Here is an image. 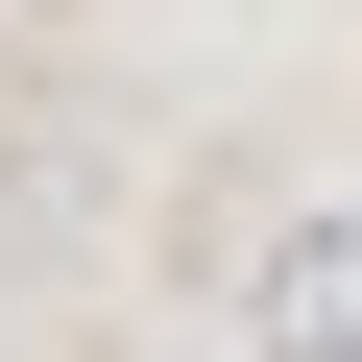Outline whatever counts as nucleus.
I'll return each mask as SVG.
<instances>
[{"label":"nucleus","mask_w":362,"mask_h":362,"mask_svg":"<svg viewBox=\"0 0 362 362\" xmlns=\"http://www.w3.org/2000/svg\"><path fill=\"white\" fill-rule=\"evenodd\" d=\"M290 362H362V242H290V314H266Z\"/></svg>","instance_id":"nucleus-1"}]
</instances>
